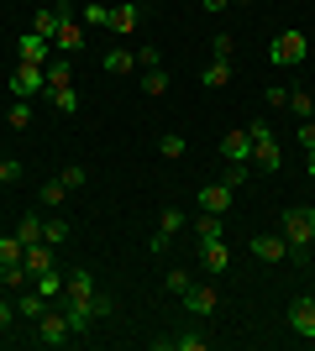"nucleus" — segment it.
I'll use <instances>...</instances> for the list:
<instances>
[{
    "label": "nucleus",
    "mask_w": 315,
    "mask_h": 351,
    "mask_svg": "<svg viewBox=\"0 0 315 351\" xmlns=\"http://www.w3.org/2000/svg\"><path fill=\"white\" fill-rule=\"evenodd\" d=\"M58 21H63V11H58V5H43V11L32 16V32H37V37H47V43H53V32H58Z\"/></svg>",
    "instance_id": "18"
},
{
    "label": "nucleus",
    "mask_w": 315,
    "mask_h": 351,
    "mask_svg": "<svg viewBox=\"0 0 315 351\" xmlns=\"http://www.w3.org/2000/svg\"><path fill=\"white\" fill-rule=\"evenodd\" d=\"M5 121H11L16 132H21V126H32V105H27V100H16V105H11V116H5Z\"/></svg>",
    "instance_id": "36"
},
{
    "label": "nucleus",
    "mask_w": 315,
    "mask_h": 351,
    "mask_svg": "<svg viewBox=\"0 0 315 351\" xmlns=\"http://www.w3.org/2000/svg\"><path fill=\"white\" fill-rule=\"evenodd\" d=\"M200 84H205V89H221V84H231V63H226V58H215L205 73H200Z\"/></svg>",
    "instance_id": "22"
},
{
    "label": "nucleus",
    "mask_w": 315,
    "mask_h": 351,
    "mask_svg": "<svg viewBox=\"0 0 315 351\" xmlns=\"http://www.w3.org/2000/svg\"><path fill=\"white\" fill-rule=\"evenodd\" d=\"M21 267H27L32 278H37V273H47V267H53V247H47V241H37V247H27V257H21Z\"/></svg>",
    "instance_id": "17"
},
{
    "label": "nucleus",
    "mask_w": 315,
    "mask_h": 351,
    "mask_svg": "<svg viewBox=\"0 0 315 351\" xmlns=\"http://www.w3.org/2000/svg\"><path fill=\"white\" fill-rule=\"evenodd\" d=\"M95 320H105V315H116V299H110V293H95Z\"/></svg>",
    "instance_id": "38"
},
{
    "label": "nucleus",
    "mask_w": 315,
    "mask_h": 351,
    "mask_svg": "<svg viewBox=\"0 0 315 351\" xmlns=\"http://www.w3.org/2000/svg\"><path fill=\"white\" fill-rule=\"evenodd\" d=\"M310 299H315V293H310Z\"/></svg>",
    "instance_id": "47"
},
{
    "label": "nucleus",
    "mask_w": 315,
    "mask_h": 351,
    "mask_svg": "<svg viewBox=\"0 0 315 351\" xmlns=\"http://www.w3.org/2000/svg\"><path fill=\"white\" fill-rule=\"evenodd\" d=\"M200 5H205V11H226V5H231V0H200Z\"/></svg>",
    "instance_id": "44"
},
{
    "label": "nucleus",
    "mask_w": 315,
    "mask_h": 351,
    "mask_svg": "<svg viewBox=\"0 0 315 351\" xmlns=\"http://www.w3.org/2000/svg\"><path fill=\"white\" fill-rule=\"evenodd\" d=\"M305 53H310V43H305V32H294V27H289V32H279V37L268 43V58L279 63V69H300V63H305Z\"/></svg>",
    "instance_id": "1"
},
{
    "label": "nucleus",
    "mask_w": 315,
    "mask_h": 351,
    "mask_svg": "<svg viewBox=\"0 0 315 351\" xmlns=\"http://www.w3.org/2000/svg\"><path fill=\"white\" fill-rule=\"evenodd\" d=\"M247 136H253V168H279V162H284L268 121H247Z\"/></svg>",
    "instance_id": "2"
},
{
    "label": "nucleus",
    "mask_w": 315,
    "mask_h": 351,
    "mask_svg": "<svg viewBox=\"0 0 315 351\" xmlns=\"http://www.w3.org/2000/svg\"><path fill=\"white\" fill-rule=\"evenodd\" d=\"M43 241L47 247H63V241H69V220H58V215L43 220Z\"/></svg>",
    "instance_id": "25"
},
{
    "label": "nucleus",
    "mask_w": 315,
    "mask_h": 351,
    "mask_svg": "<svg viewBox=\"0 0 315 351\" xmlns=\"http://www.w3.org/2000/svg\"><path fill=\"white\" fill-rule=\"evenodd\" d=\"M16 315L37 325V320L47 315V293H37V289H32V293H21V299H16Z\"/></svg>",
    "instance_id": "15"
},
{
    "label": "nucleus",
    "mask_w": 315,
    "mask_h": 351,
    "mask_svg": "<svg viewBox=\"0 0 315 351\" xmlns=\"http://www.w3.org/2000/svg\"><path fill=\"white\" fill-rule=\"evenodd\" d=\"M231 194L237 189H226V184H205V189H200V210H205V215H226V210H231Z\"/></svg>",
    "instance_id": "12"
},
{
    "label": "nucleus",
    "mask_w": 315,
    "mask_h": 351,
    "mask_svg": "<svg viewBox=\"0 0 315 351\" xmlns=\"http://www.w3.org/2000/svg\"><path fill=\"white\" fill-rule=\"evenodd\" d=\"M37 199H43V205H47V210H58V205H63V199H69V189H63V178H47L43 189H37Z\"/></svg>",
    "instance_id": "24"
},
{
    "label": "nucleus",
    "mask_w": 315,
    "mask_h": 351,
    "mask_svg": "<svg viewBox=\"0 0 315 351\" xmlns=\"http://www.w3.org/2000/svg\"><path fill=\"white\" fill-rule=\"evenodd\" d=\"M142 95L163 100V95H168V73H163V69H148V73H142Z\"/></svg>",
    "instance_id": "23"
},
{
    "label": "nucleus",
    "mask_w": 315,
    "mask_h": 351,
    "mask_svg": "<svg viewBox=\"0 0 315 351\" xmlns=\"http://www.w3.org/2000/svg\"><path fill=\"white\" fill-rule=\"evenodd\" d=\"M284 252H289L284 236H253V257L257 263H284Z\"/></svg>",
    "instance_id": "13"
},
{
    "label": "nucleus",
    "mask_w": 315,
    "mask_h": 351,
    "mask_svg": "<svg viewBox=\"0 0 315 351\" xmlns=\"http://www.w3.org/2000/svg\"><path fill=\"white\" fill-rule=\"evenodd\" d=\"M63 189H69V194H74V189H84V184H90V173H84V168H63Z\"/></svg>",
    "instance_id": "35"
},
{
    "label": "nucleus",
    "mask_w": 315,
    "mask_h": 351,
    "mask_svg": "<svg viewBox=\"0 0 315 351\" xmlns=\"http://www.w3.org/2000/svg\"><path fill=\"white\" fill-rule=\"evenodd\" d=\"M47 100H53V110L74 116V110H79V89L74 84H58V89H47Z\"/></svg>",
    "instance_id": "19"
},
{
    "label": "nucleus",
    "mask_w": 315,
    "mask_h": 351,
    "mask_svg": "<svg viewBox=\"0 0 315 351\" xmlns=\"http://www.w3.org/2000/svg\"><path fill=\"white\" fill-rule=\"evenodd\" d=\"M221 158L226 162H253V136H247V126H231V132L221 136Z\"/></svg>",
    "instance_id": "7"
},
{
    "label": "nucleus",
    "mask_w": 315,
    "mask_h": 351,
    "mask_svg": "<svg viewBox=\"0 0 315 351\" xmlns=\"http://www.w3.org/2000/svg\"><path fill=\"white\" fill-rule=\"evenodd\" d=\"M137 27H142V5H137V0H126V5L110 11V32H116V37H132Z\"/></svg>",
    "instance_id": "10"
},
{
    "label": "nucleus",
    "mask_w": 315,
    "mask_h": 351,
    "mask_svg": "<svg viewBox=\"0 0 315 351\" xmlns=\"http://www.w3.org/2000/svg\"><path fill=\"white\" fill-rule=\"evenodd\" d=\"M21 257H27L21 236H0V267H5V263H21Z\"/></svg>",
    "instance_id": "27"
},
{
    "label": "nucleus",
    "mask_w": 315,
    "mask_h": 351,
    "mask_svg": "<svg viewBox=\"0 0 315 351\" xmlns=\"http://www.w3.org/2000/svg\"><path fill=\"white\" fill-rule=\"evenodd\" d=\"M16 178H21V162H16V158H0V184H16Z\"/></svg>",
    "instance_id": "39"
},
{
    "label": "nucleus",
    "mask_w": 315,
    "mask_h": 351,
    "mask_svg": "<svg viewBox=\"0 0 315 351\" xmlns=\"http://www.w3.org/2000/svg\"><path fill=\"white\" fill-rule=\"evenodd\" d=\"M189 283H195V278H189L184 267H174V273H168V278H163V289H168V293H184V289H189Z\"/></svg>",
    "instance_id": "37"
},
{
    "label": "nucleus",
    "mask_w": 315,
    "mask_h": 351,
    "mask_svg": "<svg viewBox=\"0 0 315 351\" xmlns=\"http://www.w3.org/2000/svg\"><path fill=\"white\" fill-rule=\"evenodd\" d=\"M195 236H200V241H215V236H221V215H200L195 220Z\"/></svg>",
    "instance_id": "33"
},
{
    "label": "nucleus",
    "mask_w": 315,
    "mask_h": 351,
    "mask_svg": "<svg viewBox=\"0 0 315 351\" xmlns=\"http://www.w3.org/2000/svg\"><path fill=\"white\" fill-rule=\"evenodd\" d=\"M268 105H273V110H279V105H289V89H284V84H273V89H268Z\"/></svg>",
    "instance_id": "41"
},
{
    "label": "nucleus",
    "mask_w": 315,
    "mask_h": 351,
    "mask_svg": "<svg viewBox=\"0 0 315 351\" xmlns=\"http://www.w3.org/2000/svg\"><path fill=\"white\" fill-rule=\"evenodd\" d=\"M43 69H47V89H58V84H69V53H53V58H47Z\"/></svg>",
    "instance_id": "21"
},
{
    "label": "nucleus",
    "mask_w": 315,
    "mask_h": 351,
    "mask_svg": "<svg viewBox=\"0 0 315 351\" xmlns=\"http://www.w3.org/2000/svg\"><path fill=\"white\" fill-rule=\"evenodd\" d=\"M305 168H310V178H315V152H310V162H305Z\"/></svg>",
    "instance_id": "45"
},
{
    "label": "nucleus",
    "mask_w": 315,
    "mask_h": 351,
    "mask_svg": "<svg viewBox=\"0 0 315 351\" xmlns=\"http://www.w3.org/2000/svg\"><path fill=\"white\" fill-rule=\"evenodd\" d=\"M215 304H221V293L210 289V283H189L184 289V309L189 315H215Z\"/></svg>",
    "instance_id": "8"
},
{
    "label": "nucleus",
    "mask_w": 315,
    "mask_h": 351,
    "mask_svg": "<svg viewBox=\"0 0 315 351\" xmlns=\"http://www.w3.org/2000/svg\"><path fill=\"white\" fill-rule=\"evenodd\" d=\"M137 69H142V73H148V69H163V58H158V47H137Z\"/></svg>",
    "instance_id": "34"
},
{
    "label": "nucleus",
    "mask_w": 315,
    "mask_h": 351,
    "mask_svg": "<svg viewBox=\"0 0 315 351\" xmlns=\"http://www.w3.org/2000/svg\"><path fill=\"white\" fill-rule=\"evenodd\" d=\"M284 241L289 247H310L315 241V210L310 205H289L284 210Z\"/></svg>",
    "instance_id": "3"
},
{
    "label": "nucleus",
    "mask_w": 315,
    "mask_h": 351,
    "mask_svg": "<svg viewBox=\"0 0 315 351\" xmlns=\"http://www.w3.org/2000/svg\"><path fill=\"white\" fill-rule=\"evenodd\" d=\"M237 5H253V0H237Z\"/></svg>",
    "instance_id": "46"
},
{
    "label": "nucleus",
    "mask_w": 315,
    "mask_h": 351,
    "mask_svg": "<svg viewBox=\"0 0 315 351\" xmlns=\"http://www.w3.org/2000/svg\"><path fill=\"white\" fill-rule=\"evenodd\" d=\"M200 263H205V273H226L231 252H226V241H221V236H215V241H200Z\"/></svg>",
    "instance_id": "14"
},
{
    "label": "nucleus",
    "mask_w": 315,
    "mask_h": 351,
    "mask_svg": "<svg viewBox=\"0 0 315 351\" xmlns=\"http://www.w3.org/2000/svg\"><path fill=\"white\" fill-rule=\"evenodd\" d=\"M16 236H21V247H37V241H43V220H37V215H27L21 226H16Z\"/></svg>",
    "instance_id": "28"
},
{
    "label": "nucleus",
    "mask_w": 315,
    "mask_h": 351,
    "mask_svg": "<svg viewBox=\"0 0 315 351\" xmlns=\"http://www.w3.org/2000/svg\"><path fill=\"white\" fill-rule=\"evenodd\" d=\"M247 168H253V162H226L221 184H226V189H242V184H247Z\"/></svg>",
    "instance_id": "30"
},
{
    "label": "nucleus",
    "mask_w": 315,
    "mask_h": 351,
    "mask_svg": "<svg viewBox=\"0 0 315 351\" xmlns=\"http://www.w3.org/2000/svg\"><path fill=\"white\" fill-rule=\"evenodd\" d=\"M16 58H21V63H47V58H53V43L37 37V32H27V37L16 43Z\"/></svg>",
    "instance_id": "11"
},
{
    "label": "nucleus",
    "mask_w": 315,
    "mask_h": 351,
    "mask_svg": "<svg viewBox=\"0 0 315 351\" xmlns=\"http://www.w3.org/2000/svg\"><path fill=\"white\" fill-rule=\"evenodd\" d=\"M37 89H47V69H43V63H21V58H16V69H11V95H16V100H32Z\"/></svg>",
    "instance_id": "4"
},
{
    "label": "nucleus",
    "mask_w": 315,
    "mask_h": 351,
    "mask_svg": "<svg viewBox=\"0 0 315 351\" xmlns=\"http://www.w3.org/2000/svg\"><path fill=\"white\" fill-rule=\"evenodd\" d=\"M69 336H74V325H69L63 309H47L43 320H37V341H43V346H63Z\"/></svg>",
    "instance_id": "5"
},
{
    "label": "nucleus",
    "mask_w": 315,
    "mask_h": 351,
    "mask_svg": "<svg viewBox=\"0 0 315 351\" xmlns=\"http://www.w3.org/2000/svg\"><path fill=\"white\" fill-rule=\"evenodd\" d=\"M168 346H179V351H205V336H174Z\"/></svg>",
    "instance_id": "40"
},
{
    "label": "nucleus",
    "mask_w": 315,
    "mask_h": 351,
    "mask_svg": "<svg viewBox=\"0 0 315 351\" xmlns=\"http://www.w3.org/2000/svg\"><path fill=\"white\" fill-rule=\"evenodd\" d=\"M289 325H294V336L315 341V299H310V293H305V299H294V304H289Z\"/></svg>",
    "instance_id": "9"
},
{
    "label": "nucleus",
    "mask_w": 315,
    "mask_h": 351,
    "mask_svg": "<svg viewBox=\"0 0 315 351\" xmlns=\"http://www.w3.org/2000/svg\"><path fill=\"white\" fill-rule=\"evenodd\" d=\"M210 53L231 63V53H237V37H231V32H215V37H210Z\"/></svg>",
    "instance_id": "29"
},
{
    "label": "nucleus",
    "mask_w": 315,
    "mask_h": 351,
    "mask_svg": "<svg viewBox=\"0 0 315 351\" xmlns=\"http://www.w3.org/2000/svg\"><path fill=\"white\" fill-rule=\"evenodd\" d=\"M300 147H305V152H315V126H310V121L300 126Z\"/></svg>",
    "instance_id": "42"
},
{
    "label": "nucleus",
    "mask_w": 315,
    "mask_h": 351,
    "mask_svg": "<svg viewBox=\"0 0 315 351\" xmlns=\"http://www.w3.org/2000/svg\"><path fill=\"white\" fill-rule=\"evenodd\" d=\"M11 320H16V304H5V299H0V330H11Z\"/></svg>",
    "instance_id": "43"
},
{
    "label": "nucleus",
    "mask_w": 315,
    "mask_h": 351,
    "mask_svg": "<svg viewBox=\"0 0 315 351\" xmlns=\"http://www.w3.org/2000/svg\"><path fill=\"white\" fill-rule=\"evenodd\" d=\"M84 27H110V5L90 0V5H84Z\"/></svg>",
    "instance_id": "31"
},
{
    "label": "nucleus",
    "mask_w": 315,
    "mask_h": 351,
    "mask_svg": "<svg viewBox=\"0 0 315 351\" xmlns=\"http://www.w3.org/2000/svg\"><path fill=\"white\" fill-rule=\"evenodd\" d=\"M79 47H84V27H79L74 16L63 11V21H58V32H53V53H69V58H74Z\"/></svg>",
    "instance_id": "6"
},
{
    "label": "nucleus",
    "mask_w": 315,
    "mask_h": 351,
    "mask_svg": "<svg viewBox=\"0 0 315 351\" xmlns=\"http://www.w3.org/2000/svg\"><path fill=\"white\" fill-rule=\"evenodd\" d=\"M289 110H294L300 121H310V116H315V100H310V89H289Z\"/></svg>",
    "instance_id": "26"
},
{
    "label": "nucleus",
    "mask_w": 315,
    "mask_h": 351,
    "mask_svg": "<svg viewBox=\"0 0 315 351\" xmlns=\"http://www.w3.org/2000/svg\"><path fill=\"white\" fill-rule=\"evenodd\" d=\"M158 152H163V158H184V136L179 132H163V136H158Z\"/></svg>",
    "instance_id": "32"
},
{
    "label": "nucleus",
    "mask_w": 315,
    "mask_h": 351,
    "mask_svg": "<svg viewBox=\"0 0 315 351\" xmlns=\"http://www.w3.org/2000/svg\"><path fill=\"white\" fill-rule=\"evenodd\" d=\"M132 69H137V53H132V47H110V53H105V73H116V79H126Z\"/></svg>",
    "instance_id": "16"
},
{
    "label": "nucleus",
    "mask_w": 315,
    "mask_h": 351,
    "mask_svg": "<svg viewBox=\"0 0 315 351\" xmlns=\"http://www.w3.org/2000/svg\"><path fill=\"white\" fill-rule=\"evenodd\" d=\"M179 231H184V210H158V231H152V236H163V241H174Z\"/></svg>",
    "instance_id": "20"
}]
</instances>
